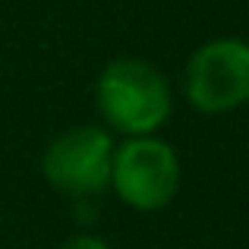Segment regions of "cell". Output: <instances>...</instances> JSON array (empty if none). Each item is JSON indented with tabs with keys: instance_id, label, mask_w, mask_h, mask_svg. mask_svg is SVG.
I'll return each mask as SVG.
<instances>
[{
	"instance_id": "cell-3",
	"label": "cell",
	"mask_w": 249,
	"mask_h": 249,
	"mask_svg": "<svg viewBox=\"0 0 249 249\" xmlns=\"http://www.w3.org/2000/svg\"><path fill=\"white\" fill-rule=\"evenodd\" d=\"M110 186L136 212H161L180 189V158L158 136H136L114 148Z\"/></svg>"
},
{
	"instance_id": "cell-4",
	"label": "cell",
	"mask_w": 249,
	"mask_h": 249,
	"mask_svg": "<svg viewBox=\"0 0 249 249\" xmlns=\"http://www.w3.org/2000/svg\"><path fill=\"white\" fill-rule=\"evenodd\" d=\"M114 139L101 126H73L48 145L41 161L44 180L63 196L89 199L110 186Z\"/></svg>"
},
{
	"instance_id": "cell-2",
	"label": "cell",
	"mask_w": 249,
	"mask_h": 249,
	"mask_svg": "<svg viewBox=\"0 0 249 249\" xmlns=\"http://www.w3.org/2000/svg\"><path fill=\"white\" fill-rule=\"evenodd\" d=\"M183 95L199 114H231L249 104V41L212 38L189 54Z\"/></svg>"
},
{
	"instance_id": "cell-1",
	"label": "cell",
	"mask_w": 249,
	"mask_h": 249,
	"mask_svg": "<svg viewBox=\"0 0 249 249\" xmlns=\"http://www.w3.org/2000/svg\"><path fill=\"white\" fill-rule=\"evenodd\" d=\"M95 101L110 129L136 139L155 136L170 120L174 91L155 63L142 57H117L98 76Z\"/></svg>"
},
{
	"instance_id": "cell-5",
	"label": "cell",
	"mask_w": 249,
	"mask_h": 249,
	"mask_svg": "<svg viewBox=\"0 0 249 249\" xmlns=\"http://www.w3.org/2000/svg\"><path fill=\"white\" fill-rule=\"evenodd\" d=\"M60 249H110L107 240L95 237V233H79V237H70Z\"/></svg>"
}]
</instances>
